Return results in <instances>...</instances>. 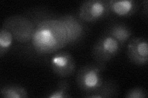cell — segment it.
<instances>
[{"label": "cell", "mask_w": 148, "mask_h": 98, "mask_svg": "<svg viewBox=\"0 0 148 98\" xmlns=\"http://www.w3.org/2000/svg\"><path fill=\"white\" fill-rule=\"evenodd\" d=\"M25 14L33 21L36 26V28H35L29 43L21 46L22 53L25 54L33 47L34 49L32 50L29 57L36 58L44 57L45 55L51 53L58 50V49L62 47L58 44L59 37L54 36V24L49 28L48 23L52 14L45 9H34L29 11Z\"/></svg>", "instance_id": "cell-1"}, {"label": "cell", "mask_w": 148, "mask_h": 98, "mask_svg": "<svg viewBox=\"0 0 148 98\" xmlns=\"http://www.w3.org/2000/svg\"><path fill=\"white\" fill-rule=\"evenodd\" d=\"M118 93V87L113 81L105 80L99 89L91 93H85L86 98H110L116 96Z\"/></svg>", "instance_id": "cell-11"}, {"label": "cell", "mask_w": 148, "mask_h": 98, "mask_svg": "<svg viewBox=\"0 0 148 98\" xmlns=\"http://www.w3.org/2000/svg\"><path fill=\"white\" fill-rule=\"evenodd\" d=\"M110 16L118 17H130L137 12L140 3L136 0H108Z\"/></svg>", "instance_id": "cell-9"}, {"label": "cell", "mask_w": 148, "mask_h": 98, "mask_svg": "<svg viewBox=\"0 0 148 98\" xmlns=\"http://www.w3.org/2000/svg\"><path fill=\"white\" fill-rule=\"evenodd\" d=\"M125 97L126 98H146L147 92L143 87H134L127 92Z\"/></svg>", "instance_id": "cell-15"}, {"label": "cell", "mask_w": 148, "mask_h": 98, "mask_svg": "<svg viewBox=\"0 0 148 98\" xmlns=\"http://www.w3.org/2000/svg\"><path fill=\"white\" fill-rule=\"evenodd\" d=\"M50 64L53 72L61 78L72 76L76 69L75 59L66 51H59L56 53L51 59Z\"/></svg>", "instance_id": "cell-7"}, {"label": "cell", "mask_w": 148, "mask_h": 98, "mask_svg": "<svg viewBox=\"0 0 148 98\" xmlns=\"http://www.w3.org/2000/svg\"><path fill=\"white\" fill-rule=\"evenodd\" d=\"M84 23H93L110 16L108 0H86L81 4L76 14Z\"/></svg>", "instance_id": "cell-5"}, {"label": "cell", "mask_w": 148, "mask_h": 98, "mask_svg": "<svg viewBox=\"0 0 148 98\" xmlns=\"http://www.w3.org/2000/svg\"><path fill=\"white\" fill-rule=\"evenodd\" d=\"M104 32L116 40L122 48L133 35V32L130 28L123 22L110 23Z\"/></svg>", "instance_id": "cell-10"}, {"label": "cell", "mask_w": 148, "mask_h": 98, "mask_svg": "<svg viewBox=\"0 0 148 98\" xmlns=\"http://www.w3.org/2000/svg\"><path fill=\"white\" fill-rule=\"evenodd\" d=\"M58 17L66 31L67 45L73 46L79 44L86 34V23L80 20L77 15L73 13Z\"/></svg>", "instance_id": "cell-6"}, {"label": "cell", "mask_w": 148, "mask_h": 98, "mask_svg": "<svg viewBox=\"0 0 148 98\" xmlns=\"http://www.w3.org/2000/svg\"><path fill=\"white\" fill-rule=\"evenodd\" d=\"M127 54L130 62L136 66H145L148 62V43L142 37H134L127 42Z\"/></svg>", "instance_id": "cell-8"}, {"label": "cell", "mask_w": 148, "mask_h": 98, "mask_svg": "<svg viewBox=\"0 0 148 98\" xmlns=\"http://www.w3.org/2000/svg\"><path fill=\"white\" fill-rule=\"evenodd\" d=\"M3 27L10 31L14 39L22 46L29 43L35 28V25L26 14L9 17L4 20Z\"/></svg>", "instance_id": "cell-3"}, {"label": "cell", "mask_w": 148, "mask_h": 98, "mask_svg": "<svg viewBox=\"0 0 148 98\" xmlns=\"http://www.w3.org/2000/svg\"><path fill=\"white\" fill-rule=\"evenodd\" d=\"M14 38L11 32L2 26L0 30V57L7 53L13 45Z\"/></svg>", "instance_id": "cell-14"}, {"label": "cell", "mask_w": 148, "mask_h": 98, "mask_svg": "<svg viewBox=\"0 0 148 98\" xmlns=\"http://www.w3.org/2000/svg\"><path fill=\"white\" fill-rule=\"evenodd\" d=\"M106 66L98 63L87 64L78 70L76 76L77 84L85 93H91L98 90L104 80L102 73Z\"/></svg>", "instance_id": "cell-2"}, {"label": "cell", "mask_w": 148, "mask_h": 98, "mask_svg": "<svg viewBox=\"0 0 148 98\" xmlns=\"http://www.w3.org/2000/svg\"><path fill=\"white\" fill-rule=\"evenodd\" d=\"M121 46L112 36L104 32L92 47V57L96 63L106 66L121 50Z\"/></svg>", "instance_id": "cell-4"}, {"label": "cell", "mask_w": 148, "mask_h": 98, "mask_svg": "<svg viewBox=\"0 0 148 98\" xmlns=\"http://www.w3.org/2000/svg\"><path fill=\"white\" fill-rule=\"evenodd\" d=\"M0 94L3 98H27L29 97L25 88L16 84H9L2 87Z\"/></svg>", "instance_id": "cell-12"}, {"label": "cell", "mask_w": 148, "mask_h": 98, "mask_svg": "<svg viewBox=\"0 0 148 98\" xmlns=\"http://www.w3.org/2000/svg\"><path fill=\"white\" fill-rule=\"evenodd\" d=\"M70 83L66 79H62L60 80L54 90L48 93L45 96L48 98H68L72 96L69 93L70 91Z\"/></svg>", "instance_id": "cell-13"}, {"label": "cell", "mask_w": 148, "mask_h": 98, "mask_svg": "<svg viewBox=\"0 0 148 98\" xmlns=\"http://www.w3.org/2000/svg\"><path fill=\"white\" fill-rule=\"evenodd\" d=\"M143 7L142 10V14L143 16L147 18L148 15V1L147 0H145V1H143Z\"/></svg>", "instance_id": "cell-16"}]
</instances>
